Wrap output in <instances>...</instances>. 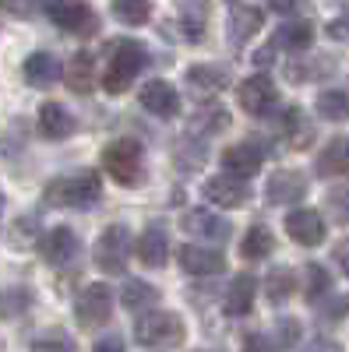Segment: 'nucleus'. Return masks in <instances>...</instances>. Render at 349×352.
Returning a JSON list of instances; mask_svg holds the SVG:
<instances>
[{
	"label": "nucleus",
	"mask_w": 349,
	"mask_h": 352,
	"mask_svg": "<svg viewBox=\"0 0 349 352\" xmlns=\"http://www.w3.org/2000/svg\"><path fill=\"white\" fill-rule=\"evenodd\" d=\"M317 173L321 176H349V138L328 141L317 155Z\"/></svg>",
	"instance_id": "nucleus-24"
},
{
	"label": "nucleus",
	"mask_w": 349,
	"mask_h": 352,
	"mask_svg": "<svg viewBox=\"0 0 349 352\" xmlns=\"http://www.w3.org/2000/svg\"><path fill=\"white\" fill-rule=\"evenodd\" d=\"M28 352H78L74 342L61 331H43L32 338V345H28Z\"/></svg>",
	"instance_id": "nucleus-37"
},
{
	"label": "nucleus",
	"mask_w": 349,
	"mask_h": 352,
	"mask_svg": "<svg viewBox=\"0 0 349 352\" xmlns=\"http://www.w3.org/2000/svg\"><path fill=\"white\" fill-rule=\"evenodd\" d=\"M74 116L61 106V102H43L39 106V134L50 138V141H64L74 134Z\"/></svg>",
	"instance_id": "nucleus-18"
},
{
	"label": "nucleus",
	"mask_w": 349,
	"mask_h": 352,
	"mask_svg": "<svg viewBox=\"0 0 349 352\" xmlns=\"http://www.w3.org/2000/svg\"><path fill=\"white\" fill-rule=\"evenodd\" d=\"M254 296H257V278L254 275H247V272H240V275H233L229 278V289H226V314L229 317H244V314H251V307H254Z\"/></svg>",
	"instance_id": "nucleus-17"
},
{
	"label": "nucleus",
	"mask_w": 349,
	"mask_h": 352,
	"mask_svg": "<svg viewBox=\"0 0 349 352\" xmlns=\"http://www.w3.org/2000/svg\"><path fill=\"white\" fill-rule=\"evenodd\" d=\"M268 201L272 204H297L307 194V176L300 169H279L268 176Z\"/></svg>",
	"instance_id": "nucleus-15"
},
{
	"label": "nucleus",
	"mask_w": 349,
	"mask_h": 352,
	"mask_svg": "<svg viewBox=\"0 0 349 352\" xmlns=\"http://www.w3.org/2000/svg\"><path fill=\"white\" fill-rule=\"evenodd\" d=\"M103 166H106V173L113 176L116 184L134 187V184L141 180V173H145L141 141H134V138H116V141H109L106 148H103Z\"/></svg>",
	"instance_id": "nucleus-3"
},
{
	"label": "nucleus",
	"mask_w": 349,
	"mask_h": 352,
	"mask_svg": "<svg viewBox=\"0 0 349 352\" xmlns=\"http://www.w3.org/2000/svg\"><path fill=\"white\" fill-rule=\"evenodd\" d=\"M131 257V232L127 226H106L103 236L96 240V264L106 275H124Z\"/></svg>",
	"instance_id": "nucleus-5"
},
{
	"label": "nucleus",
	"mask_w": 349,
	"mask_h": 352,
	"mask_svg": "<svg viewBox=\"0 0 349 352\" xmlns=\"http://www.w3.org/2000/svg\"><path fill=\"white\" fill-rule=\"evenodd\" d=\"M205 21H209V0H180V28L191 43L205 36Z\"/></svg>",
	"instance_id": "nucleus-25"
},
{
	"label": "nucleus",
	"mask_w": 349,
	"mask_h": 352,
	"mask_svg": "<svg viewBox=\"0 0 349 352\" xmlns=\"http://www.w3.org/2000/svg\"><path fill=\"white\" fill-rule=\"evenodd\" d=\"M237 99H240L244 113H251V116H272L275 106H279V88L272 85V78L254 74V78H247V81L240 85Z\"/></svg>",
	"instance_id": "nucleus-8"
},
{
	"label": "nucleus",
	"mask_w": 349,
	"mask_h": 352,
	"mask_svg": "<svg viewBox=\"0 0 349 352\" xmlns=\"http://www.w3.org/2000/svg\"><path fill=\"white\" fill-rule=\"evenodd\" d=\"M272 56H275V50H272V46H265L261 53H254V64H261V67H265V64H272Z\"/></svg>",
	"instance_id": "nucleus-47"
},
{
	"label": "nucleus",
	"mask_w": 349,
	"mask_h": 352,
	"mask_svg": "<svg viewBox=\"0 0 349 352\" xmlns=\"http://www.w3.org/2000/svg\"><path fill=\"white\" fill-rule=\"evenodd\" d=\"M325 219L317 215L314 208H297V212H289L286 215V236L289 240H297L300 247H317L325 240Z\"/></svg>",
	"instance_id": "nucleus-11"
},
{
	"label": "nucleus",
	"mask_w": 349,
	"mask_h": 352,
	"mask_svg": "<svg viewBox=\"0 0 349 352\" xmlns=\"http://www.w3.org/2000/svg\"><path fill=\"white\" fill-rule=\"evenodd\" d=\"M0 8L11 11V14H21V0H0Z\"/></svg>",
	"instance_id": "nucleus-48"
},
{
	"label": "nucleus",
	"mask_w": 349,
	"mask_h": 352,
	"mask_svg": "<svg viewBox=\"0 0 349 352\" xmlns=\"http://www.w3.org/2000/svg\"><path fill=\"white\" fill-rule=\"evenodd\" d=\"M187 88L194 96H201V99H209V96H215V92H222L226 88V71L222 67H215V64H191L187 67Z\"/></svg>",
	"instance_id": "nucleus-20"
},
{
	"label": "nucleus",
	"mask_w": 349,
	"mask_h": 352,
	"mask_svg": "<svg viewBox=\"0 0 349 352\" xmlns=\"http://www.w3.org/2000/svg\"><path fill=\"white\" fill-rule=\"evenodd\" d=\"M304 275H307V282H304V296L310 300V303H317L328 292V285H332V275L321 268V264H307L304 268Z\"/></svg>",
	"instance_id": "nucleus-36"
},
{
	"label": "nucleus",
	"mask_w": 349,
	"mask_h": 352,
	"mask_svg": "<svg viewBox=\"0 0 349 352\" xmlns=\"http://www.w3.org/2000/svg\"><path fill=\"white\" fill-rule=\"evenodd\" d=\"M145 64H149V53H145V46L138 39L113 43L109 46V64H106V74H103V88H106L109 96L127 92Z\"/></svg>",
	"instance_id": "nucleus-2"
},
{
	"label": "nucleus",
	"mask_w": 349,
	"mask_h": 352,
	"mask_svg": "<svg viewBox=\"0 0 349 352\" xmlns=\"http://www.w3.org/2000/svg\"><path fill=\"white\" fill-rule=\"evenodd\" d=\"M244 352H279V349H275V342L265 331H251L244 338Z\"/></svg>",
	"instance_id": "nucleus-40"
},
{
	"label": "nucleus",
	"mask_w": 349,
	"mask_h": 352,
	"mask_svg": "<svg viewBox=\"0 0 349 352\" xmlns=\"http://www.w3.org/2000/svg\"><path fill=\"white\" fill-rule=\"evenodd\" d=\"M109 8H113L116 21H124V25H145V21H149V14H152L149 0H113Z\"/></svg>",
	"instance_id": "nucleus-34"
},
{
	"label": "nucleus",
	"mask_w": 349,
	"mask_h": 352,
	"mask_svg": "<svg viewBox=\"0 0 349 352\" xmlns=\"http://www.w3.org/2000/svg\"><path fill=\"white\" fill-rule=\"evenodd\" d=\"M43 197H46V204H53V208H92V204L103 197V180L92 169L56 176V180L46 184Z\"/></svg>",
	"instance_id": "nucleus-1"
},
{
	"label": "nucleus",
	"mask_w": 349,
	"mask_h": 352,
	"mask_svg": "<svg viewBox=\"0 0 349 352\" xmlns=\"http://www.w3.org/2000/svg\"><path fill=\"white\" fill-rule=\"evenodd\" d=\"M134 254H138V261L145 264V268H162V264L169 261V236H166V229L162 226H149L138 236Z\"/></svg>",
	"instance_id": "nucleus-16"
},
{
	"label": "nucleus",
	"mask_w": 349,
	"mask_h": 352,
	"mask_svg": "<svg viewBox=\"0 0 349 352\" xmlns=\"http://www.w3.org/2000/svg\"><path fill=\"white\" fill-rule=\"evenodd\" d=\"M314 138V127L304 120V113L297 106H289L286 116H282V141L289 144V148H307Z\"/></svg>",
	"instance_id": "nucleus-26"
},
{
	"label": "nucleus",
	"mask_w": 349,
	"mask_h": 352,
	"mask_svg": "<svg viewBox=\"0 0 349 352\" xmlns=\"http://www.w3.org/2000/svg\"><path fill=\"white\" fill-rule=\"evenodd\" d=\"M293 292H297V275H293V268H272V272L265 275V296H268L272 303H286Z\"/></svg>",
	"instance_id": "nucleus-29"
},
{
	"label": "nucleus",
	"mask_w": 349,
	"mask_h": 352,
	"mask_svg": "<svg viewBox=\"0 0 349 352\" xmlns=\"http://www.w3.org/2000/svg\"><path fill=\"white\" fill-rule=\"evenodd\" d=\"M275 349H293L297 345V338H300V320H293V317H286V320H279L275 324Z\"/></svg>",
	"instance_id": "nucleus-38"
},
{
	"label": "nucleus",
	"mask_w": 349,
	"mask_h": 352,
	"mask_svg": "<svg viewBox=\"0 0 349 352\" xmlns=\"http://www.w3.org/2000/svg\"><path fill=\"white\" fill-rule=\"evenodd\" d=\"M265 25V14L257 8H237L229 14V25H226V36L233 46H244L251 36H257V28Z\"/></svg>",
	"instance_id": "nucleus-23"
},
{
	"label": "nucleus",
	"mask_w": 349,
	"mask_h": 352,
	"mask_svg": "<svg viewBox=\"0 0 349 352\" xmlns=\"http://www.w3.org/2000/svg\"><path fill=\"white\" fill-rule=\"evenodd\" d=\"M317 116H325V120H332V124L349 120V96L339 92V88L321 92V96H317Z\"/></svg>",
	"instance_id": "nucleus-31"
},
{
	"label": "nucleus",
	"mask_w": 349,
	"mask_h": 352,
	"mask_svg": "<svg viewBox=\"0 0 349 352\" xmlns=\"http://www.w3.org/2000/svg\"><path fill=\"white\" fill-rule=\"evenodd\" d=\"M92 352H124V342H120V335H106V338L96 342Z\"/></svg>",
	"instance_id": "nucleus-44"
},
{
	"label": "nucleus",
	"mask_w": 349,
	"mask_h": 352,
	"mask_svg": "<svg viewBox=\"0 0 349 352\" xmlns=\"http://www.w3.org/2000/svg\"><path fill=\"white\" fill-rule=\"evenodd\" d=\"M113 317V292L109 285L103 282H92V285H85L78 292V303H74V320L81 328H103L106 320Z\"/></svg>",
	"instance_id": "nucleus-6"
},
{
	"label": "nucleus",
	"mask_w": 349,
	"mask_h": 352,
	"mask_svg": "<svg viewBox=\"0 0 349 352\" xmlns=\"http://www.w3.org/2000/svg\"><path fill=\"white\" fill-rule=\"evenodd\" d=\"M64 81H67L71 92H89L92 88V56L85 50L71 56V64L64 67Z\"/></svg>",
	"instance_id": "nucleus-28"
},
{
	"label": "nucleus",
	"mask_w": 349,
	"mask_h": 352,
	"mask_svg": "<svg viewBox=\"0 0 349 352\" xmlns=\"http://www.w3.org/2000/svg\"><path fill=\"white\" fill-rule=\"evenodd\" d=\"M78 254V236L67 229V226H56L50 229L46 236L39 240V257L46 264H53V268H61V264H67L71 257Z\"/></svg>",
	"instance_id": "nucleus-14"
},
{
	"label": "nucleus",
	"mask_w": 349,
	"mask_h": 352,
	"mask_svg": "<svg viewBox=\"0 0 349 352\" xmlns=\"http://www.w3.org/2000/svg\"><path fill=\"white\" fill-rule=\"evenodd\" d=\"M328 36H332V39L349 43V14H346V18H335V21L328 25Z\"/></svg>",
	"instance_id": "nucleus-43"
},
{
	"label": "nucleus",
	"mask_w": 349,
	"mask_h": 352,
	"mask_svg": "<svg viewBox=\"0 0 349 352\" xmlns=\"http://www.w3.org/2000/svg\"><path fill=\"white\" fill-rule=\"evenodd\" d=\"M222 166H226L229 176H237V180H247V176H254L261 166H265V152H261L254 141L229 144V148L222 152Z\"/></svg>",
	"instance_id": "nucleus-12"
},
{
	"label": "nucleus",
	"mask_w": 349,
	"mask_h": 352,
	"mask_svg": "<svg viewBox=\"0 0 349 352\" xmlns=\"http://www.w3.org/2000/svg\"><path fill=\"white\" fill-rule=\"evenodd\" d=\"M328 208H332L342 222H349V184H346V187L328 190Z\"/></svg>",
	"instance_id": "nucleus-39"
},
{
	"label": "nucleus",
	"mask_w": 349,
	"mask_h": 352,
	"mask_svg": "<svg viewBox=\"0 0 349 352\" xmlns=\"http://www.w3.org/2000/svg\"><path fill=\"white\" fill-rule=\"evenodd\" d=\"M349 310V296H342V300H332V307L325 310V317H342Z\"/></svg>",
	"instance_id": "nucleus-45"
},
{
	"label": "nucleus",
	"mask_w": 349,
	"mask_h": 352,
	"mask_svg": "<svg viewBox=\"0 0 349 352\" xmlns=\"http://www.w3.org/2000/svg\"><path fill=\"white\" fill-rule=\"evenodd\" d=\"M134 335L141 345H180L187 328H184V317L180 314H169V310H149L145 317H138Z\"/></svg>",
	"instance_id": "nucleus-4"
},
{
	"label": "nucleus",
	"mask_w": 349,
	"mask_h": 352,
	"mask_svg": "<svg viewBox=\"0 0 349 352\" xmlns=\"http://www.w3.org/2000/svg\"><path fill=\"white\" fill-rule=\"evenodd\" d=\"M314 43V25L310 21H304V18H297V21H286L279 32H275V39H272V50H286V53H300V50H307Z\"/></svg>",
	"instance_id": "nucleus-22"
},
{
	"label": "nucleus",
	"mask_w": 349,
	"mask_h": 352,
	"mask_svg": "<svg viewBox=\"0 0 349 352\" xmlns=\"http://www.w3.org/2000/svg\"><path fill=\"white\" fill-rule=\"evenodd\" d=\"M156 300H159V289H156V285H149V282H138V278H134V282H127V285H124V292H120V303H124L127 310H141V307L149 310Z\"/></svg>",
	"instance_id": "nucleus-32"
},
{
	"label": "nucleus",
	"mask_w": 349,
	"mask_h": 352,
	"mask_svg": "<svg viewBox=\"0 0 349 352\" xmlns=\"http://www.w3.org/2000/svg\"><path fill=\"white\" fill-rule=\"evenodd\" d=\"M177 257H180L184 275H191V278H212V275H222L226 272V257L219 250H212V247L187 243V247H180Z\"/></svg>",
	"instance_id": "nucleus-10"
},
{
	"label": "nucleus",
	"mask_w": 349,
	"mask_h": 352,
	"mask_svg": "<svg viewBox=\"0 0 349 352\" xmlns=\"http://www.w3.org/2000/svg\"><path fill=\"white\" fill-rule=\"evenodd\" d=\"M32 303V292L28 289H0V320H11L21 317Z\"/></svg>",
	"instance_id": "nucleus-35"
},
{
	"label": "nucleus",
	"mask_w": 349,
	"mask_h": 352,
	"mask_svg": "<svg viewBox=\"0 0 349 352\" xmlns=\"http://www.w3.org/2000/svg\"><path fill=\"white\" fill-rule=\"evenodd\" d=\"M138 102L149 109L152 116H162V120H169V116H177L180 113V96L173 92V85L166 81H145V88L138 92Z\"/></svg>",
	"instance_id": "nucleus-13"
},
{
	"label": "nucleus",
	"mask_w": 349,
	"mask_h": 352,
	"mask_svg": "<svg viewBox=\"0 0 349 352\" xmlns=\"http://www.w3.org/2000/svg\"><path fill=\"white\" fill-rule=\"evenodd\" d=\"M180 226H184V232H191V236L215 240V243L229 236V222H226V219H219V215H212V212H201V208L187 212Z\"/></svg>",
	"instance_id": "nucleus-21"
},
{
	"label": "nucleus",
	"mask_w": 349,
	"mask_h": 352,
	"mask_svg": "<svg viewBox=\"0 0 349 352\" xmlns=\"http://www.w3.org/2000/svg\"><path fill=\"white\" fill-rule=\"evenodd\" d=\"M332 257H335V264H339V268H342V275L349 278V240L335 243V247H332Z\"/></svg>",
	"instance_id": "nucleus-42"
},
{
	"label": "nucleus",
	"mask_w": 349,
	"mask_h": 352,
	"mask_svg": "<svg viewBox=\"0 0 349 352\" xmlns=\"http://www.w3.org/2000/svg\"><path fill=\"white\" fill-rule=\"evenodd\" d=\"M21 71H25V81L32 88H50V85H56V78H61V60L46 50H36L32 56H25Z\"/></svg>",
	"instance_id": "nucleus-19"
},
{
	"label": "nucleus",
	"mask_w": 349,
	"mask_h": 352,
	"mask_svg": "<svg viewBox=\"0 0 349 352\" xmlns=\"http://www.w3.org/2000/svg\"><path fill=\"white\" fill-rule=\"evenodd\" d=\"M229 127V113L222 106H201L194 116H191V134H219Z\"/></svg>",
	"instance_id": "nucleus-30"
},
{
	"label": "nucleus",
	"mask_w": 349,
	"mask_h": 352,
	"mask_svg": "<svg viewBox=\"0 0 349 352\" xmlns=\"http://www.w3.org/2000/svg\"><path fill=\"white\" fill-rule=\"evenodd\" d=\"M205 155H209V148H205V141H201L198 134H191V138H184L177 144V162H180L184 173H194L198 166H205Z\"/></svg>",
	"instance_id": "nucleus-33"
},
{
	"label": "nucleus",
	"mask_w": 349,
	"mask_h": 352,
	"mask_svg": "<svg viewBox=\"0 0 349 352\" xmlns=\"http://www.w3.org/2000/svg\"><path fill=\"white\" fill-rule=\"evenodd\" d=\"M268 8H272V11H279V14H289V11L297 8V0H268Z\"/></svg>",
	"instance_id": "nucleus-46"
},
{
	"label": "nucleus",
	"mask_w": 349,
	"mask_h": 352,
	"mask_svg": "<svg viewBox=\"0 0 349 352\" xmlns=\"http://www.w3.org/2000/svg\"><path fill=\"white\" fill-rule=\"evenodd\" d=\"M50 21L56 28H64V32H74V36H89L99 28V18L92 14V8H85L81 0H53L46 8Z\"/></svg>",
	"instance_id": "nucleus-7"
},
{
	"label": "nucleus",
	"mask_w": 349,
	"mask_h": 352,
	"mask_svg": "<svg viewBox=\"0 0 349 352\" xmlns=\"http://www.w3.org/2000/svg\"><path fill=\"white\" fill-rule=\"evenodd\" d=\"M275 250V236H272V229L268 226H251L247 229V236L240 243V257L247 261H261V257H268Z\"/></svg>",
	"instance_id": "nucleus-27"
},
{
	"label": "nucleus",
	"mask_w": 349,
	"mask_h": 352,
	"mask_svg": "<svg viewBox=\"0 0 349 352\" xmlns=\"http://www.w3.org/2000/svg\"><path fill=\"white\" fill-rule=\"evenodd\" d=\"M300 352H342V345L332 342V338H314V342H307Z\"/></svg>",
	"instance_id": "nucleus-41"
},
{
	"label": "nucleus",
	"mask_w": 349,
	"mask_h": 352,
	"mask_svg": "<svg viewBox=\"0 0 349 352\" xmlns=\"http://www.w3.org/2000/svg\"><path fill=\"white\" fill-rule=\"evenodd\" d=\"M205 197L212 204H219V208H244V204L251 201V187H247V180L219 173V176H209L205 180Z\"/></svg>",
	"instance_id": "nucleus-9"
}]
</instances>
